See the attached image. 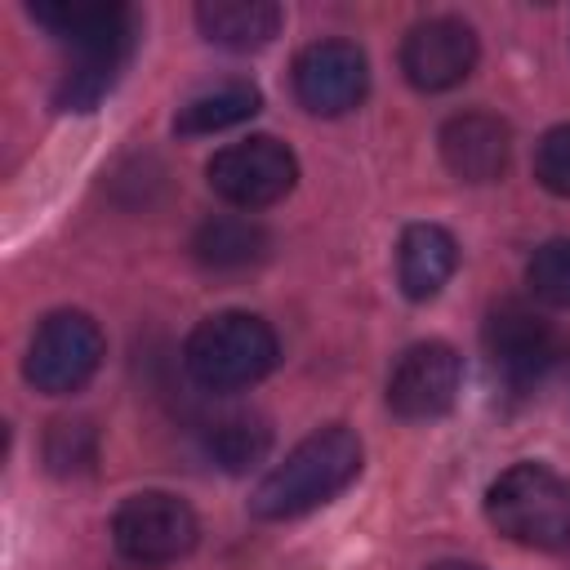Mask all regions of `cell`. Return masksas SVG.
Returning <instances> with one entry per match:
<instances>
[{
	"label": "cell",
	"instance_id": "6da1fadb",
	"mask_svg": "<svg viewBox=\"0 0 570 570\" xmlns=\"http://www.w3.org/2000/svg\"><path fill=\"white\" fill-rule=\"evenodd\" d=\"M361 436L343 423H330L312 436H303L254 490L249 508L263 521H289L303 517L334 494H343L361 472Z\"/></svg>",
	"mask_w": 570,
	"mask_h": 570
},
{
	"label": "cell",
	"instance_id": "7a4b0ae2",
	"mask_svg": "<svg viewBox=\"0 0 570 570\" xmlns=\"http://www.w3.org/2000/svg\"><path fill=\"white\" fill-rule=\"evenodd\" d=\"M485 517L521 548H570V481L543 463H512L490 481Z\"/></svg>",
	"mask_w": 570,
	"mask_h": 570
},
{
	"label": "cell",
	"instance_id": "3957f363",
	"mask_svg": "<svg viewBox=\"0 0 570 570\" xmlns=\"http://www.w3.org/2000/svg\"><path fill=\"white\" fill-rule=\"evenodd\" d=\"M276 356H281L276 334L254 312H218V316H205L187 334V343H183L187 374L200 387H209V392H240V387L258 383L263 374H272Z\"/></svg>",
	"mask_w": 570,
	"mask_h": 570
},
{
	"label": "cell",
	"instance_id": "277c9868",
	"mask_svg": "<svg viewBox=\"0 0 570 570\" xmlns=\"http://www.w3.org/2000/svg\"><path fill=\"white\" fill-rule=\"evenodd\" d=\"M102 352H107V343H102V330H98L94 316H85V312H49L31 334L22 374L45 396H71L98 374Z\"/></svg>",
	"mask_w": 570,
	"mask_h": 570
},
{
	"label": "cell",
	"instance_id": "5b68a950",
	"mask_svg": "<svg viewBox=\"0 0 570 570\" xmlns=\"http://www.w3.org/2000/svg\"><path fill=\"white\" fill-rule=\"evenodd\" d=\"M196 539H200L196 512L178 494H165V490L129 494L111 517V543L134 566L178 561L196 548Z\"/></svg>",
	"mask_w": 570,
	"mask_h": 570
},
{
	"label": "cell",
	"instance_id": "8992f818",
	"mask_svg": "<svg viewBox=\"0 0 570 570\" xmlns=\"http://www.w3.org/2000/svg\"><path fill=\"white\" fill-rule=\"evenodd\" d=\"M209 174V187L236 205V209H267L276 200H285L298 183V160L285 142L258 134V138H245V142H232L223 151H214V160L205 165Z\"/></svg>",
	"mask_w": 570,
	"mask_h": 570
},
{
	"label": "cell",
	"instance_id": "52a82bcc",
	"mask_svg": "<svg viewBox=\"0 0 570 570\" xmlns=\"http://www.w3.org/2000/svg\"><path fill=\"white\" fill-rule=\"evenodd\" d=\"M481 338H485V356H490L494 374L512 387L539 383L566 352L557 325L548 316H539L534 307L517 303V298H503V303L490 307Z\"/></svg>",
	"mask_w": 570,
	"mask_h": 570
},
{
	"label": "cell",
	"instance_id": "ba28073f",
	"mask_svg": "<svg viewBox=\"0 0 570 570\" xmlns=\"http://www.w3.org/2000/svg\"><path fill=\"white\" fill-rule=\"evenodd\" d=\"M459 387H463V356L450 343L428 338L405 347L401 361L392 365L387 405L396 419L423 423V419H441L459 401Z\"/></svg>",
	"mask_w": 570,
	"mask_h": 570
},
{
	"label": "cell",
	"instance_id": "9c48e42d",
	"mask_svg": "<svg viewBox=\"0 0 570 570\" xmlns=\"http://www.w3.org/2000/svg\"><path fill=\"white\" fill-rule=\"evenodd\" d=\"M476 31L463 18H423L401 40V71L423 94H445L463 85L476 67Z\"/></svg>",
	"mask_w": 570,
	"mask_h": 570
},
{
	"label": "cell",
	"instance_id": "30bf717a",
	"mask_svg": "<svg viewBox=\"0 0 570 570\" xmlns=\"http://www.w3.org/2000/svg\"><path fill=\"white\" fill-rule=\"evenodd\" d=\"M370 89V62L352 40H316L294 58V98L312 116H343Z\"/></svg>",
	"mask_w": 570,
	"mask_h": 570
},
{
	"label": "cell",
	"instance_id": "8fae6325",
	"mask_svg": "<svg viewBox=\"0 0 570 570\" xmlns=\"http://www.w3.org/2000/svg\"><path fill=\"white\" fill-rule=\"evenodd\" d=\"M441 160L463 183H494L508 169L512 134L490 111H459L441 125Z\"/></svg>",
	"mask_w": 570,
	"mask_h": 570
},
{
	"label": "cell",
	"instance_id": "7c38bea8",
	"mask_svg": "<svg viewBox=\"0 0 570 570\" xmlns=\"http://www.w3.org/2000/svg\"><path fill=\"white\" fill-rule=\"evenodd\" d=\"M459 267V245L445 227L436 223H410L401 232V245H396V276H401V289L405 298L414 303H428L445 289V281L454 276Z\"/></svg>",
	"mask_w": 570,
	"mask_h": 570
},
{
	"label": "cell",
	"instance_id": "4fadbf2b",
	"mask_svg": "<svg viewBox=\"0 0 570 570\" xmlns=\"http://www.w3.org/2000/svg\"><path fill=\"white\" fill-rule=\"evenodd\" d=\"M31 18L40 27H49L58 40H67L71 49H94V45H111V40H129L134 22L125 4H89V0H40L31 4Z\"/></svg>",
	"mask_w": 570,
	"mask_h": 570
},
{
	"label": "cell",
	"instance_id": "5bb4252c",
	"mask_svg": "<svg viewBox=\"0 0 570 570\" xmlns=\"http://www.w3.org/2000/svg\"><path fill=\"white\" fill-rule=\"evenodd\" d=\"M196 22L205 40L245 53V49H263L267 40H276L285 13L272 0H205L196 9Z\"/></svg>",
	"mask_w": 570,
	"mask_h": 570
},
{
	"label": "cell",
	"instance_id": "9a60e30c",
	"mask_svg": "<svg viewBox=\"0 0 570 570\" xmlns=\"http://www.w3.org/2000/svg\"><path fill=\"white\" fill-rule=\"evenodd\" d=\"M200 450L223 472H249L272 450V428L254 410H227L200 428Z\"/></svg>",
	"mask_w": 570,
	"mask_h": 570
},
{
	"label": "cell",
	"instance_id": "2e32d148",
	"mask_svg": "<svg viewBox=\"0 0 570 570\" xmlns=\"http://www.w3.org/2000/svg\"><path fill=\"white\" fill-rule=\"evenodd\" d=\"M191 254L214 272H236L267 254V232L249 214H214L196 227Z\"/></svg>",
	"mask_w": 570,
	"mask_h": 570
},
{
	"label": "cell",
	"instance_id": "e0dca14e",
	"mask_svg": "<svg viewBox=\"0 0 570 570\" xmlns=\"http://www.w3.org/2000/svg\"><path fill=\"white\" fill-rule=\"evenodd\" d=\"M76 58L62 71L58 85V107L62 111H94L107 89L116 85L125 58H129V40H111V45H94V49H71Z\"/></svg>",
	"mask_w": 570,
	"mask_h": 570
},
{
	"label": "cell",
	"instance_id": "ac0fdd59",
	"mask_svg": "<svg viewBox=\"0 0 570 570\" xmlns=\"http://www.w3.org/2000/svg\"><path fill=\"white\" fill-rule=\"evenodd\" d=\"M263 94L249 85V80H223L196 98H187L174 116V129L183 138H196V134H218V129H232L240 120H249L258 111Z\"/></svg>",
	"mask_w": 570,
	"mask_h": 570
},
{
	"label": "cell",
	"instance_id": "d6986e66",
	"mask_svg": "<svg viewBox=\"0 0 570 570\" xmlns=\"http://www.w3.org/2000/svg\"><path fill=\"white\" fill-rule=\"evenodd\" d=\"M45 463L58 476H80L98 463V432L89 419H58L45 436Z\"/></svg>",
	"mask_w": 570,
	"mask_h": 570
},
{
	"label": "cell",
	"instance_id": "ffe728a7",
	"mask_svg": "<svg viewBox=\"0 0 570 570\" xmlns=\"http://www.w3.org/2000/svg\"><path fill=\"white\" fill-rule=\"evenodd\" d=\"M530 289L552 303V307H570V240H548L534 249L530 267H525Z\"/></svg>",
	"mask_w": 570,
	"mask_h": 570
},
{
	"label": "cell",
	"instance_id": "44dd1931",
	"mask_svg": "<svg viewBox=\"0 0 570 570\" xmlns=\"http://www.w3.org/2000/svg\"><path fill=\"white\" fill-rule=\"evenodd\" d=\"M534 178L552 196H570V125H557L534 147Z\"/></svg>",
	"mask_w": 570,
	"mask_h": 570
},
{
	"label": "cell",
	"instance_id": "7402d4cb",
	"mask_svg": "<svg viewBox=\"0 0 570 570\" xmlns=\"http://www.w3.org/2000/svg\"><path fill=\"white\" fill-rule=\"evenodd\" d=\"M428 570H485V566H476V561H432Z\"/></svg>",
	"mask_w": 570,
	"mask_h": 570
}]
</instances>
